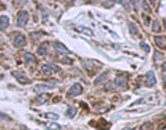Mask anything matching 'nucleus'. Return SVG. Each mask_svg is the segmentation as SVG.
Returning <instances> with one entry per match:
<instances>
[{"instance_id":"2","label":"nucleus","mask_w":166,"mask_h":130,"mask_svg":"<svg viewBox=\"0 0 166 130\" xmlns=\"http://www.w3.org/2000/svg\"><path fill=\"white\" fill-rule=\"evenodd\" d=\"M42 72H43L44 75H53L54 72H60V68L54 64H47V65L42 66Z\"/></svg>"},{"instance_id":"11","label":"nucleus","mask_w":166,"mask_h":130,"mask_svg":"<svg viewBox=\"0 0 166 130\" xmlns=\"http://www.w3.org/2000/svg\"><path fill=\"white\" fill-rule=\"evenodd\" d=\"M47 49H49V43H43L42 46H39V55H46Z\"/></svg>"},{"instance_id":"8","label":"nucleus","mask_w":166,"mask_h":130,"mask_svg":"<svg viewBox=\"0 0 166 130\" xmlns=\"http://www.w3.org/2000/svg\"><path fill=\"white\" fill-rule=\"evenodd\" d=\"M54 47H55V50H57L58 53H61V54H69V50L64 46V44L60 43V42H55V43H54Z\"/></svg>"},{"instance_id":"9","label":"nucleus","mask_w":166,"mask_h":130,"mask_svg":"<svg viewBox=\"0 0 166 130\" xmlns=\"http://www.w3.org/2000/svg\"><path fill=\"white\" fill-rule=\"evenodd\" d=\"M8 24H10V18H8L7 15H1L0 17V29L4 31L8 26Z\"/></svg>"},{"instance_id":"22","label":"nucleus","mask_w":166,"mask_h":130,"mask_svg":"<svg viewBox=\"0 0 166 130\" xmlns=\"http://www.w3.org/2000/svg\"><path fill=\"white\" fill-rule=\"evenodd\" d=\"M143 130H148V129H152V123H144L143 125V127H141Z\"/></svg>"},{"instance_id":"16","label":"nucleus","mask_w":166,"mask_h":130,"mask_svg":"<svg viewBox=\"0 0 166 130\" xmlns=\"http://www.w3.org/2000/svg\"><path fill=\"white\" fill-rule=\"evenodd\" d=\"M129 31H130V33H132V35H137V33H138L137 26L134 25L133 22H129Z\"/></svg>"},{"instance_id":"12","label":"nucleus","mask_w":166,"mask_h":130,"mask_svg":"<svg viewBox=\"0 0 166 130\" xmlns=\"http://www.w3.org/2000/svg\"><path fill=\"white\" fill-rule=\"evenodd\" d=\"M53 87H54V84H39V86H36V90H37V91L50 90V89H53Z\"/></svg>"},{"instance_id":"4","label":"nucleus","mask_w":166,"mask_h":130,"mask_svg":"<svg viewBox=\"0 0 166 130\" xmlns=\"http://www.w3.org/2000/svg\"><path fill=\"white\" fill-rule=\"evenodd\" d=\"M13 43H14L15 47H24L26 44V39H25L24 35H21V33H15Z\"/></svg>"},{"instance_id":"1","label":"nucleus","mask_w":166,"mask_h":130,"mask_svg":"<svg viewBox=\"0 0 166 130\" xmlns=\"http://www.w3.org/2000/svg\"><path fill=\"white\" fill-rule=\"evenodd\" d=\"M127 75L126 73H119V75H116L115 78V86L119 87V89H125L127 86Z\"/></svg>"},{"instance_id":"3","label":"nucleus","mask_w":166,"mask_h":130,"mask_svg":"<svg viewBox=\"0 0 166 130\" xmlns=\"http://www.w3.org/2000/svg\"><path fill=\"white\" fill-rule=\"evenodd\" d=\"M28 18H29L28 11H19L18 17H17V24H18V26H25L26 24H28Z\"/></svg>"},{"instance_id":"7","label":"nucleus","mask_w":166,"mask_h":130,"mask_svg":"<svg viewBox=\"0 0 166 130\" xmlns=\"http://www.w3.org/2000/svg\"><path fill=\"white\" fill-rule=\"evenodd\" d=\"M13 75L17 78V80H18L21 84H28V83H29L28 76H25V75H24V72H21V71H15Z\"/></svg>"},{"instance_id":"21","label":"nucleus","mask_w":166,"mask_h":130,"mask_svg":"<svg viewBox=\"0 0 166 130\" xmlns=\"http://www.w3.org/2000/svg\"><path fill=\"white\" fill-rule=\"evenodd\" d=\"M140 46H141V49H144V51H147V53H148V51H150V50H151V47L148 46L147 43H141Z\"/></svg>"},{"instance_id":"18","label":"nucleus","mask_w":166,"mask_h":130,"mask_svg":"<svg viewBox=\"0 0 166 130\" xmlns=\"http://www.w3.org/2000/svg\"><path fill=\"white\" fill-rule=\"evenodd\" d=\"M152 31H154V32H159V31H161V24H159V21H155L152 24Z\"/></svg>"},{"instance_id":"24","label":"nucleus","mask_w":166,"mask_h":130,"mask_svg":"<svg viewBox=\"0 0 166 130\" xmlns=\"http://www.w3.org/2000/svg\"><path fill=\"white\" fill-rule=\"evenodd\" d=\"M47 118H51V119H54V120H55L58 116L55 115V114H47Z\"/></svg>"},{"instance_id":"26","label":"nucleus","mask_w":166,"mask_h":130,"mask_svg":"<svg viewBox=\"0 0 166 130\" xmlns=\"http://www.w3.org/2000/svg\"><path fill=\"white\" fill-rule=\"evenodd\" d=\"M162 71H163V73L166 75V61L163 62V65H162Z\"/></svg>"},{"instance_id":"25","label":"nucleus","mask_w":166,"mask_h":130,"mask_svg":"<svg viewBox=\"0 0 166 130\" xmlns=\"http://www.w3.org/2000/svg\"><path fill=\"white\" fill-rule=\"evenodd\" d=\"M49 127H50L51 130H57L60 126H58V125H55V123H53V125H49Z\"/></svg>"},{"instance_id":"17","label":"nucleus","mask_w":166,"mask_h":130,"mask_svg":"<svg viewBox=\"0 0 166 130\" xmlns=\"http://www.w3.org/2000/svg\"><path fill=\"white\" fill-rule=\"evenodd\" d=\"M49 98H50V96H49V94H43V96H40V97H37V100H36V101H37V102H44V101H47Z\"/></svg>"},{"instance_id":"23","label":"nucleus","mask_w":166,"mask_h":130,"mask_svg":"<svg viewBox=\"0 0 166 130\" xmlns=\"http://www.w3.org/2000/svg\"><path fill=\"white\" fill-rule=\"evenodd\" d=\"M62 62L64 64H72L73 60H71V58H62Z\"/></svg>"},{"instance_id":"13","label":"nucleus","mask_w":166,"mask_h":130,"mask_svg":"<svg viewBox=\"0 0 166 130\" xmlns=\"http://www.w3.org/2000/svg\"><path fill=\"white\" fill-rule=\"evenodd\" d=\"M25 61H26V64H33V62L36 61V58H35L33 54L28 53V54H25Z\"/></svg>"},{"instance_id":"5","label":"nucleus","mask_w":166,"mask_h":130,"mask_svg":"<svg viewBox=\"0 0 166 130\" xmlns=\"http://www.w3.org/2000/svg\"><path fill=\"white\" fill-rule=\"evenodd\" d=\"M83 91V87L80 83H75L71 89H69L68 94H69V97H76V96H79V94H82Z\"/></svg>"},{"instance_id":"10","label":"nucleus","mask_w":166,"mask_h":130,"mask_svg":"<svg viewBox=\"0 0 166 130\" xmlns=\"http://www.w3.org/2000/svg\"><path fill=\"white\" fill-rule=\"evenodd\" d=\"M155 43L158 47H161V49H165L166 47V39L163 36H156L155 37Z\"/></svg>"},{"instance_id":"6","label":"nucleus","mask_w":166,"mask_h":130,"mask_svg":"<svg viewBox=\"0 0 166 130\" xmlns=\"http://www.w3.org/2000/svg\"><path fill=\"white\" fill-rule=\"evenodd\" d=\"M156 80H155V75H154V72L152 71H148L147 75H145V84H147L148 87H152L155 86Z\"/></svg>"},{"instance_id":"27","label":"nucleus","mask_w":166,"mask_h":130,"mask_svg":"<svg viewBox=\"0 0 166 130\" xmlns=\"http://www.w3.org/2000/svg\"><path fill=\"white\" fill-rule=\"evenodd\" d=\"M125 130H134V127H130V129H125Z\"/></svg>"},{"instance_id":"19","label":"nucleus","mask_w":166,"mask_h":130,"mask_svg":"<svg viewBox=\"0 0 166 130\" xmlns=\"http://www.w3.org/2000/svg\"><path fill=\"white\" fill-rule=\"evenodd\" d=\"M159 60H162V54H161L159 51H155V55H154V61L158 62Z\"/></svg>"},{"instance_id":"14","label":"nucleus","mask_w":166,"mask_h":130,"mask_svg":"<svg viewBox=\"0 0 166 130\" xmlns=\"http://www.w3.org/2000/svg\"><path fill=\"white\" fill-rule=\"evenodd\" d=\"M78 31L79 32H82V33H84V35H89V36H93V31L91 29H89V28H84V26H80V28H78Z\"/></svg>"},{"instance_id":"15","label":"nucleus","mask_w":166,"mask_h":130,"mask_svg":"<svg viewBox=\"0 0 166 130\" xmlns=\"http://www.w3.org/2000/svg\"><path fill=\"white\" fill-rule=\"evenodd\" d=\"M76 111H78V109H76L75 107H69V108L67 109V116H69V118L75 116L76 115Z\"/></svg>"},{"instance_id":"20","label":"nucleus","mask_w":166,"mask_h":130,"mask_svg":"<svg viewBox=\"0 0 166 130\" xmlns=\"http://www.w3.org/2000/svg\"><path fill=\"white\" fill-rule=\"evenodd\" d=\"M105 78H107V75H105V73H102V75H101V76H98L97 79L94 80V83H96V84H97V83H100V82H101V80H104V79H105Z\"/></svg>"}]
</instances>
